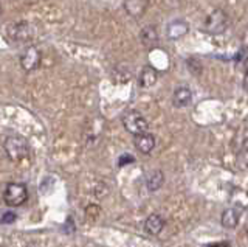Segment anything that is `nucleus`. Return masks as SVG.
Segmentation results:
<instances>
[{"instance_id":"f257e3e1","label":"nucleus","mask_w":248,"mask_h":247,"mask_svg":"<svg viewBox=\"0 0 248 247\" xmlns=\"http://www.w3.org/2000/svg\"><path fill=\"white\" fill-rule=\"evenodd\" d=\"M230 27V16L228 13L222 8H216L205 17L203 24H202L200 30L206 34L217 36L227 32V28Z\"/></svg>"},{"instance_id":"f03ea898","label":"nucleus","mask_w":248,"mask_h":247,"mask_svg":"<svg viewBox=\"0 0 248 247\" xmlns=\"http://www.w3.org/2000/svg\"><path fill=\"white\" fill-rule=\"evenodd\" d=\"M3 149L6 156L13 162H22L23 159L28 157L30 154V145L27 138L22 135H8L3 142Z\"/></svg>"},{"instance_id":"7ed1b4c3","label":"nucleus","mask_w":248,"mask_h":247,"mask_svg":"<svg viewBox=\"0 0 248 247\" xmlns=\"http://www.w3.org/2000/svg\"><path fill=\"white\" fill-rule=\"evenodd\" d=\"M28 199V190L23 183L10 182L3 191V200L10 207H20L27 202Z\"/></svg>"},{"instance_id":"20e7f679","label":"nucleus","mask_w":248,"mask_h":247,"mask_svg":"<svg viewBox=\"0 0 248 247\" xmlns=\"http://www.w3.org/2000/svg\"><path fill=\"white\" fill-rule=\"evenodd\" d=\"M123 126L126 128V131L130 132L132 135H140V134L147 132V129H149V123H147V120L140 112L130 111L127 114H124Z\"/></svg>"},{"instance_id":"39448f33","label":"nucleus","mask_w":248,"mask_h":247,"mask_svg":"<svg viewBox=\"0 0 248 247\" xmlns=\"http://www.w3.org/2000/svg\"><path fill=\"white\" fill-rule=\"evenodd\" d=\"M6 33H8V37L14 42H28L33 39V36H34L33 27H31L30 22H25V20L14 22V24L8 25Z\"/></svg>"},{"instance_id":"423d86ee","label":"nucleus","mask_w":248,"mask_h":247,"mask_svg":"<svg viewBox=\"0 0 248 247\" xmlns=\"http://www.w3.org/2000/svg\"><path fill=\"white\" fill-rule=\"evenodd\" d=\"M20 61V67L23 68L25 72H33L36 68H39L42 63V51L39 50L36 45H30L19 58Z\"/></svg>"},{"instance_id":"0eeeda50","label":"nucleus","mask_w":248,"mask_h":247,"mask_svg":"<svg viewBox=\"0 0 248 247\" xmlns=\"http://www.w3.org/2000/svg\"><path fill=\"white\" fill-rule=\"evenodd\" d=\"M149 5L151 0H123V8L134 19H141L149 8Z\"/></svg>"},{"instance_id":"6e6552de","label":"nucleus","mask_w":248,"mask_h":247,"mask_svg":"<svg viewBox=\"0 0 248 247\" xmlns=\"http://www.w3.org/2000/svg\"><path fill=\"white\" fill-rule=\"evenodd\" d=\"M189 33V24L183 19H175L166 27V36L170 41H178Z\"/></svg>"},{"instance_id":"1a4fd4ad","label":"nucleus","mask_w":248,"mask_h":247,"mask_svg":"<svg viewBox=\"0 0 248 247\" xmlns=\"http://www.w3.org/2000/svg\"><path fill=\"white\" fill-rule=\"evenodd\" d=\"M140 41H141L143 47L146 49H155L158 45V32L157 28H155L154 25H147L144 27L141 32H140Z\"/></svg>"},{"instance_id":"9d476101","label":"nucleus","mask_w":248,"mask_h":247,"mask_svg":"<svg viewBox=\"0 0 248 247\" xmlns=\"http://www.w3.org/2000/svg\"><path fill=\"white\" fill-rule=\"evenodd\" d=\"M157 81H158V72H157V68L152 67V66H144L141 68V72H140V76H138L140 86H141L143 89H149Z\"/></svg>"},{"instance_id":"9b49d317","label":"nucleus","mask_w":248,"mask_h":247,"mask_svg":"<svg viewBox=\"0 0 248 247\" xmlns=\"http://www.w3.org/2000/svg\"><path fill=\"white\" fill-rule=\"evenodd\" d=\"M172 103L178 109H183V107H188L192 103V92L189 87H177L174 90L172 95Z\"/></svg>"},{"instance_id":"f8f14e48","label":"nucleus","mask_w":248,"mask_h":247,"mask_svg":"<svg viewBox=\"0 0 248 247\" xmlns=\"http://www.w3.org/2000/svg\"><path fill=\"white\" fill-rule=\"evenodd\" d=\"M240 214H242V208H236V207L227 208V210L222 213V226L225 229H234V227H237Z\"/></svg>"},{"instance_id":"ddd939ff","label":"nucleus","mask_w":248,"mask_h":247,"mask_svg":"<svg viewBox=\"0 0 248 247\" xmlns=\"http://www.w3.org/2000/svg\"><path fill=\"white\" fill-rule=\"evenodd\" d=\"M135 146L141 154H149L155 148V137L149 132L135 135Z\"/></svg>"},{"instance_id":"4468645a","label":"nucleus","mask_w":248,"mask_h":247,"mask_svg":"<svg viewBox=\"0 0 248 247\" xmlns=\"http://www.w3.org/2000/svg\"><path fill=\"white\" fill-rule=\"evenodd\" d=\"M163 227H165V219L161 218L160 214H151L149 218L146 219L144 222V230L147 231L149 235H158L160 231L163 230Z\"/></svg>"},{"instance_id":"2eb2a0df","label":"nucleus","mask_w":248,"mask_h":247,"mask_svg":"<svg viewBox=\"0 0 248 247\" xmlns=\"http://www.w3.org/2000/svg\"><path fill=\"white\" fill-rule=\"evenodd\" d=\"M163 182H165V176H163V173L160 171V169H155V171L151 173L149 177H147L146 185L151 191H157L163 185Z\"/></svg>"},{"instance_id":"dca6fc26","label":"nucleus","mask_w":248,"mask_h":247,"mask_svg":"<svg viewBox=\"0 0 248 247\" xmlns=\"http://www.w3.org/2000/svg\"><path fill=\"white\" fill-rule=\"evenodd\" d=\"M130 68L127 66H124V64H120V66H116L115 67V70H113V81L115 82H127L130 80Z\"/></svg>"},{"instance_id":"f3484780","label":"nucleus","mask_w":248,"mask_h":247,"mask_svg":"<svg viewBox=\"0 0 248 247\" xmlns=\"http://www.w3.org/2000/svg\"><path fill=\"white\" fill-rule=\"evenodd\" d=\"M186 66H188V68L196 76H199L202 73V70H203V68H202V63L197 58H189L188 61H186Z\"/></svg>"},{"instance_id":"a211bd4d","label":"nucleus","mask_w":248,"mask_h":247,"mask_svg":"<svg viewBox=\"0 0 248 247\" xmlns=\"http://www.w3.org/2000/svg\"><path fill=\"white\" fill-rule=\"evenodd\" d=\"M236 63H237V64L242 63V66H244V68H245V66H247V49H245V47L240 49V51L236 55Z\"/></svg>"},{"instance_id":"6ab92c4d","label":"nucleus","mask_w":248,"mask_h":247,"mask_svg":"<svg viewBox=\"0 0 248 247\" xmlns=\"http://www.w3.org/2000/svg\"><path fill=\"white\" fill-rule=\"evenodd\" d=\"M135 159L130 156V154H123V156L120 157V160H118V165L120 166H124V165H127V164H132Z\"/></svg>"},{"instance_id":"aec40b11","label":"nucleus","mask_w":248,"mask_h":247,"mask_svg":"<svg viewBox=\"0 0 248 247\" xmlns=\"http://www.w3.org/2000/svg\"><path fill=\"white\" fill-rule=\"evenodd\" d=\"M14 221H16V214H14L13 212L5 213V214H3V218H2V222H3V224H11V222H14Z\"/></svg>"},{"instance_id":"412c9836","label":"nucleus","mask_w":248,"mask_h":247,"mask_svg":"<svg viewBox=\"0 0 248 247\" xmlns=\"http://www.w3.org/2000/svg\"><path fill=\"white\" fill-rule=\"evenodd\" d=\"M2 16H3V8H2V5H0V19H2Z\"/></svg>"}]
</instances>
